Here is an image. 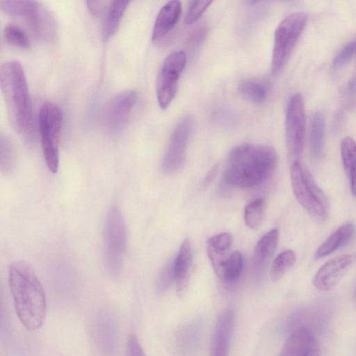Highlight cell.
Wrapping results in <instances>:
<instances>
[{"mask_svg":"<svg viewBox=\"0 0 356 356\" xmlns=\"http://www.w3.org/2000/svg\"><path fill=\"white\" fill-rule=\"evenodd\" d=\"M127 356H145L138 339L131 335L128 340L127 346Z\"/></svg>","mask_w":356,"mask_h":356,"instance_id":"836d02e7","label":"cell"},{"mask_svg":"<svg viewBox=\"0 0 356 356\" xmlns=\"http://www.w3.org/2000/svg\"><path fill=\"white\" fill-rule=\"evenodd\" d=\"M280 234L277 229H273L258 241L254 250V260L258 265H264L273 256L278 245Z\"/></svg>","mask_w":356,"mask_h":356,"instance_id":"44dd1931","label":"cell"},{"mask_svg":"<svg viewBox=\"0 0 356 356\" xmlns=\"http://www.w3.org/2000/svg\"><path fill=\"white\" fill-rule=\"evenodd\" d=\"M356 56V38L346 43L338 52L332 61V67L339 68Z\"/></svg>","mask_w":356,"mask_h":356,"instance_id":"f546056e","label":"cell"},{"mask_svg":"<svg viewBox=\"0 0 356 356\" xmlns=\"http://www.w3.org/2000/svg\"><path fill=\"white\" fill-rule=\"evenodd\" d=\"M16 156L14 146L10 139L3 134L0 136V167L2 173L10 175L15 170Z\"/></svg>","mask_w":356,"mask_h":356,"instance_id":"d4e9b609","label":"cell"},{"mask_svg":"<svg viewBox=\"0 0 356 356\" xmlns=\"http://www.w3.org/2000/svg\"><path fill=\"white\" fill-rule=\"evenodd\" d=\"M315 339L308 327H298L286 339L279 356H302Z\"/></svg>","mask_w":356,"mask_h":356,"instance_id":"ac0fdd59","label":"cell"},{"mask_svg":"<svg viewBox=\"0 0 356 356\" xmlns=\"http://www.w3.org/2000/svg\"><path fill=\"white\" fill-rule=\"evenodd\" d=\"M325 120L323 114L314 111L310 118V147L314 158L318 159L323 152Z\"/></svg>","mask_w":356,"mask_h":356,"instance_id":"7402d4cb","label":"cell"},{"mask_svg":"<svg viewBox=\"0 0 356 356\" xmlns=\"http://www.w3.org/2000/svg\"><path fill=\"white\" fill-rule=\"evenodd\" d=\"M211 3L210 1H191L184 17V23L189 25L196 22Z\"/></svg>","mask_w":356,"mask_h":356,"instance_id":"4dcf8cb0","label":"cell"},{"mask_svg":"<svg viewBox=\"0 0 356 356\" xmlns=\"http://www.w3.org/2000/svg\"><path fill=\"white\" fill-rule=\"evenodd\" d=\"M290 176L292 189L299 204L316 222L325 221L329 216L327 197L307 166L298 160L294 161Z\"/></svg>","mask_w":356,"mask_h":356,"instance_id":"5b68a950","label":"cell"},{"mask_svg":"<svg viewBox=\"0 0 356 356\" xmlns=\"http://www.w3.org/2000/svg\"><path fill=\"white\" fill-rule=\"evenodd\" d=\"M0 86L12 128L19 134L27 133L32 106L26 75L18 61L8 60L1 65Z\"/></svg>","mask_w":356,"mask_h":356,"instance_id":"3957f363","label":"cell"},{"mask_svg":"<svg viewBox=\"0 0 356 356\" xmlns=\"http://www.w3.org/2000/svg\"><path fill=\"white\" fill-rule=\"evenodd\" d=\"M353 224L346 223L339 227L318 248L314 254L316 259L325 257L348 244L355 237Z\"/></svg>","mask_w":356,"mask_h":356,"instance_id":"e0dca14e","label":"cell"},{"mask_svg":"<svg viewBox=\"0 0 356 356\" xmlns=\"http://www.w3.org/2000/svg\"><path fill=\"white\" fill-rule=\"evenodd\" d=\"M277 163V154L273 147L241 144L229 152L222 175L223 181L234 187H254L273 174Z\"/></svg>","mask_w":356,"mask_h":356,"instance_id":"7a4b0ae2","label":"cell"},{"mask_svg":"<svg viewBox=\"0 0 356 356\" xmlns=\"http://www.w3.org/2000/svg\"><path fill=\"white\" fill-rule=\"evenodd\" d=\"M8 284L15 313L29 331L40 329L44 321L47 299L44 288L33 267L26 261L10 265Z\"/></svg>","mask_w":356,"mask_h":356,"instance_id":"6da1fadb","label":"cell"},{"mask_svg":"<svg viewBox=\"0 0 356 356\" xmlns=\"http://www.w3.org/2000/svg\"><path fill=\"white\" fill-rule=\"evenodd\" d=\"M232 245V236L230 233L222 232L210 237L206 245L207 252L217 254H228Z\"/></svg>","mask_w":356,"mask_h":356,"instance_id":"f1b7e54d","label":"cell"},{"mask_svg":"<svg viewBox=\"0 0 356 356\" xmlns=\"http://www.w3.org/2000/svg\"><path fill=\"white\" fill-rule=\"evenodd\" d=\"M129 1H111L104 15L102 26V38L104 41L108 40L117 31Z\"/></svg>","mask_w":356,"mask_h":356,"instance_id":"d6986e66","label":"cell"},{"mask_svg":"<svg viewBox=\"0 0 356 356\" xmlns=\"http://www.w3.org/2000/svg\"><path fill=\"white\" fill-rule=\"evenodd\" d=\"M244 265L243 257L239 251L232 252L227 259L220 280L233 282L241 275Z\"/></svg>","mask_w":356,"mask_h":356,"instance_id":"4316f807","label":"cell"},{"mask_svg":"<svg viewBox=\"0 0 356 356\" xmlns=\"http://www.w3.org/2000/svg\"><path fill=\"white\" fill-rule=\"evenodd\" d=\"M137 92L126 90L115 95L106 108L104 122L112 134L120 132L126 126L137 101Z\"/></svg>","mask_w":356,"mask_h":356,"instance_id":"7c38bea8","label":"cell"},{"mask_svg":"<svg viewBox=\"0 0 356 356\" xmlns=\"http://www.w3.org/2000/svg\"><path fill=\"white\" fill-rule=\"evenodd\" d=\"M193 124V118L187 115L175 128L161 164V169L165 173H172L183 164Z\"/></svg>","mask_w":356,"mask_h":356,"instance_id":"8fae6325","label":"cell"},{"mask_svg":"<svg viewBox=\"0 0 356 356\" xmlns=\"http://www.w3.org/2000/svg\"><path fill=\"white\" fill-rule=\"evenodd\" d=\"M186 63V56L181 51L171 53L163 61L156 81V97L162 109H165L175 97Z\"/></svg>","mask_w":356,"mask_h":356,"instance_id":"30bf717a","label":"cell"},{"mask_svg":"<svg viewBox=\"0 0 356 356\" xmlns=\"http://www.w3.org/2000/svg\"><path fill=\"white\" fill-rule=\"evenodd\" d=\"M341 156L344 170L349 179L352 193L356 197V142L348 136L341 143Z\"/></svg>","mask_w":356,"mask_h":356,"instance_id":"ffe728a7","label":"cell"},{"mask_svg":"<svg viewBox=\"0 0 356 356\" xmlns=\"http://www.w3.org/2000/svg\"><path fill=\"white\" fill-rule=\"evenodd\" d=\"M302 356H321L320 348L316 339H315Z\"/></svg>","mask_w":356,"mask_h":356,"instance_id":"e575fe53","label":"cell"},{"mask_svg":"<svg viewBox=\"0 0 356 356\" xmlns=\"http://www.w3.org/2000/svg\"><path fill=\"white\" fill-rule=\"evenodd\" d=\"M235 326V313L225 309L218 317L211 338L209 356H228Z\"/></svg>","mask_w":356,"mask_h":356,"instance_id":"5bb4252c","label":"cell"},{"mask_svg":"<svg viewBox=\"0 0 356 356\" xmlns=\"http://www.w3.org/2000/svg\"><path fill=\"white\" fill-rule=\"evenodd\" d=\"M356 261V253L334 257L325 263L313 278L314 286L321 291H329L337 286Z\"/></svg>","mask_w":356,"mask_h":356,"instance_id":"4fadbf2b","label":"cell"},{"mask_svg":"<svg viewBox=\"0 0 356 356\" xmlns=\"http://www.w3.org/2000/svg\"><path fill=\"white\" fill-rule=\"evenodd\" d=\"M307 19L305 13L296 12L286 17L277 27L271 60L273 74L279 73L287 63L305 29Z\"/></svg>","mask_w":356,"mask_h":356,"instance_id":"ba28073f","label":"cell"},{"mask_svg":"<svg viewBox=\"0 0 356 356\" xmlns=\"http://www.w3.org/2000/svg\"><path fill=\"white\" fill-rule=\"evenodd\" d=\"M111 1H87L86 5L88 10L96 17L104 15Z\"/></svg>","mask_w":356,"mask_h":356,"instance_id":"d6a6232c","label":"cell"},{"mask_svg":"<svg viewBox=\"0 0 356 356\" xmlns=\"http://www.w3.org/2000/svg\"><path fill=\"white\" fill-rule=\"evenodd\" d=\"M181 3L179 1L166 3L159 12L152 30V40L154 44L162 43L172 32L179 19Z\"/></svg>","mask_w":356,"mask_h":356,"instance_id":"2e32d148","label":"cell"},{"mask_svg":"<svg viewBox=\"0 0 356 356\" xmlns=\"http://www.w3.org/2000/svg\"><path fill=\"white\" fill-rule=\"evenodd\" d=\"M175 280L174 263L170 262L161 271L159 276L156 287L159 293H163L170 286Z\"/></svg>","mask_w":356,"mask_h":356,"instance_id":"1f68e13d","label":"cell"},{"mask_svg":"<svg viewBox=\"0 0 356 356\" xmlns=\"http://www.w3.org/2000/svg\"><path fill=\"white\" fill-rule=\"evenodd\" d=\"M127 245L126 224L120 209L113 206L108 211L104 229V261L110 274L120 271Z\"/></svg>","mask_w":356,"mask_h":356,"instance_id":"52a82bcc","label":"cell"},{"mask_svg":"<svg viewBox=\"0 0 356 356\" xmlns=\"http://www.w3.org/2000/svg\"><path fill=\"white\" fill-rule=\"evenodd\" d=\"M265 216V201L257 198L250 202L244 210V221L251 229L256 230L263 223Z\"/></svg>","mask_w":356,"mask_h":356,"instance_id":"484cf974","label":"cell"},{"mask_svg":"<svg viewBox=\"0 0 356 356\" xmlns=\"http://www.w3.org/2000/svg\"><path fill=\"white\" fill-rule=\"evenodd\" d=\"M285 131L288 154L291 159L297 161L302 152L305 136V103L300 93L294 94L289 100Z\"/></svg>","mask_w":356,"mask_h":356,"instance_id":"9c48e42d","label":"cell"},{"mask_svg":"<svg viewBox=\"0 0 356 356\" xmlns=\"http://www.w3.org/2000/svg\"><path fill=\"white\" fill-rule=\"evenodd\" d=\"M193 261L191 241L186 238L181 243L174 261L175 282L177 296L183 298L190 284Z\"/></svg>","mask_w":356,"mask_h":356,"instance_id":"9a60e30c","label":"cell"},{"mask_svg":"<svg viewBox=\"0 0 356 356\" xmlns=\"http://www.w3.org/2000/svg\"><path fill=\"white\" fill-rule=\"evenodd\" d=\"M217 170H218L217 165L213 166L210 170V171L207 173V175H206V177L203 181L204 186H207L212 181V179H213V177H215V175L217 173Z\"/></svg>","mask_w":356,"mask_h":356,"instance_id":"d590c367","label":"cell"},{"mask_svg":"<svg viewBox=\"0 0 356 356\" xmlns=\"http://www.w3.org/2000/svg\"><path fill=\"white\" fill-rule=\"evenodd\" d=\"M1 10L22 20L40 40L53 42L57 38V24L54 15L36 1H0Z\"/></svg>","mask_w":356,"mask_h":356,"instance_id":"277c9868","label":"cell"},{"mask_svg":"<svg viewBox=\"0 0 356 356\" xmlns=\"http://www.w3.org/2000/svg\"><path fill=\"white\" fill-rule=\"evenodd\" d=\"M63 113L58 105L47 102L39 113V129L44 159L48 169L56 173L60 159V138Z\"/></svg>","mask_w":356,"mask_h":356,"instance_id":"8992f818","label":"cell"},{"mask_svg":"<svg viewBox=\"0 0 356 356\" xmlns=\"http://www.w3.org/2000/svg\"><path fill=\"white\" fill-rule=\"evenodd\" d=\"M3 37L9 44L24 49L30 48V40L26 32L17 25L8 24L3 29Z\"/></svg>","mask_w":356,"mask_h":356,"instance_id":"83f0119b","label":"cell"},{"mask_svg":"<svg viewBox=\"0 0 356 356\" xmlns=\"http://www.w3.org/2000/svg\"><path fill=\"white\" fill-rule=\"evenodd\" d=\"M296 255L292 250H286L280 253L273 260L270 275L273 282L282 279L294 265Z\"/></svg>","mask_w":356,"mask_h":356,"instance_id":"cb8c5ba5","label":"cell"},{"mask_svg":"<svg viewBox=\"0 0 356 356\" xmlns=\"http://www.w3.org/2000/svg\"><path fill=\"white\" fill-rule=\"evenodd\" d=\"M239 92L247 99L254 102H264L268 94V86L262 79L248 78L242 80L238 86Z\"/></svg>","mask_w":356,"mask_h":356,"instance_id":"603a6c76","label":"cell"}]
</instances>
